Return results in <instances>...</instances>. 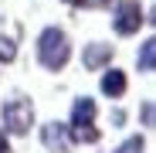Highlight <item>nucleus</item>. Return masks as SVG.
Here are the masks:
<instances>
[{
	"label": "nucleus",
	"instance_id": "4",
	"mask_svg": "<svg viewBox=\"0 0 156 153\" xmlns=\"http://www.w3.org/2000/svg\"><path fill=\"white\" fill-rule=\"evenodd\" d=\"M41 143L51 153H71V146H75L71 133H68V122H58V119H51V122L41 126Z\"/></svg>",
	"mask_w": 156,
	"mask_h": 153
},
{
	"label": "nucleus",
	"instance_id": "13",
	"mask_svg": "<svg viewBox=\"0 0 156 153\" xmlns=\"http://www.w3.org/2000/svg\"><path fill=\"white\" fill-rule=\"evenodd\" d=\"M71 7H88V10H98V7H112L115 0H65Z\"/></svg>",
	"mask_w": 156,
	"mask_h": 153
},
{
	"label": "nucleus",
	"instance_id": "10",
	"mask_svg": "<svg viewBox=\"0 0 156 153\" xmlns=\"http://www.w3.org/2000/svg\"><path fill=\"white\" fill-rule=\"evenodd\" d=\"M112 153H146V140H143V136H129V140H122Z\"/></svg>",
	"mask_w": 156,
	"mask_h": 153
},
{
	"label": "nucleus",
	"instance_id": "15",
	"mask_svg": "<svg viewBox=\"0 0 156 153\" xmlns=\"http://www.w3.org/2000/svg\"><path fill=\"white\" fill-rule=\"evenodd\" d=\"M122 122H126V116H122V109H115L112 112V126H122Z\"/></svg>",
	"mask_w": 156,
	"mask_h": 153
},
{
	"label": "nucleus",
	"instance_id": "8",
	"mask_svg": "<svg viewBox=\"0 0 156 153\" xmlns=\"http://www.w3.org/2000/svg\"><path fill=\"white\" fill-rule=\"evenodd\" d=\"M136 68H139V75H153V68H156V38H146V41L139 44V51H136Z\"/></svg>",
	"mask_w": 156,
	"mask_h": 153
},
{
	"label": "nucleus",
	"instance_id": "6",
	"mask_svg": "<svg viewBox=\"0 0 156 153\" xmlns=\"http://www.w3.org/2000/svg\"><path fill=\"white\" fill-rule=\"evenodd\" d=\"M126 89H129L126 71H119V68H112V65L102 68V78H98V92H102V95H109V99H122Z\"/></svg>",
	"mask_w": 156,
	"mask_h": 153
},
{
	"label": "nucleus",
	"instance_id": "7",
	"mask_svg": "<svg viewBox=\"0 0 156 153\" xmlns=\"http://www.w3.org/2000/svg\"><path fill=\"white\" fill-rule=\"evenodd\" d=\"M95 116H98L95 99L78 95V99L71 102V119H68V126H88V122H95Z\"/></svg>",
	"mask_w": 156,
	"mask_h": 153
},
{
	"label": "nucleus",
	"instance_id": "5",
	"mask_svg": "<svg viewBox=\"0 0 156 153\" xmlns=\"http://www.w3.org/2000/svg\"><path fill=\"white\" fill-rule=\"evenodd\" d=\"M112 58H115V48H112V44L92 41V44H85V51H82V68H85V71H102L105 65H112Z\"/></svg>",
	"mask_w": 156,
	"mask_h": 153
},
{
	"label": "nucleus",
	"instance_id": "3",
	"mask_svg": "<svg viewBox=\"0 0 156 153\" xmlns=\"http://www.w3.org/2000/svg\"><path fill=\"white\" fill-rule=\"evenodd\" d=\"M109 10H112V31H115L119 38L139 34V27L146 24V10H143L139 0H115Z\"/></svg>",
	"mask_w": 156,
	"mask_h": 153
},
{
	"label": "nucleus",
	"instance_id": "12",
	"mask_svg": "<svg viewBox=\"0 0 156 153\" xmlns=\"http://www.w3.org/2000/svg\"><path fill=\"white\" fill-rule=\"evenodd\" d=\"M139 119H143V126H146V129H153V122H156V106H153V99H146V102H143Z\"/></svg>",
	"mask_w": 156,
	"mask_h": 153
},
{
	"label": "nucleus",
	"instance_id": "1",
	"mask_svg": "<svg viewBox=\"0 0 156 153\" xmlns=\"http://www.w3.org/2000/svg\"><path fill=\"white\" fill-rule=\"evenodd\" d=\"M34 55H37V65L44 71H65V65L71 61V41L58 24H51V27H44L37 34Z\"/></svg>",
	"mask_w": 156,
	"mask_h": 153
},
{
	"label": "nucleus",
	"instance_id": "2",
	"mask_svg": "<svg viewBox=\"0 0 156 153\" xmlns=\"http://www.w3.org/2000/svg\"><path fill=\"white\" fill-rule=\"evenodd\" d=\"M0 122H4V133L7 136H27L31 126H34V102L14 95L0 106Z\"/></svg>",
	"mask_w": 156,
	"mask_h": 153
},
{
	"label": "nucleus",
	"instance_id": "11",
	"mask_svg": "<svg viewBox=\"0 0 156 153\" xmlns=\"http://www.w3.org/2000/svg\"><path fill=\"white\" fill-rule=\"evenodd\" d=\"M14 58H17V44H14V38L0 34V65H10Z\"/></svg>",
	"mask_w": 156,
	"mask_h": 153
},
{
	"label": "nucleus",
	"instance_id": "14",
	"mask_svg": "<svg viewBox=\"0 0 156 153\" xmlns=\"http://www.w3.org/2000/svg\"><path fill=\"white\" fill-rule=\"evenodd\" d=\"M0 153H10V143H7V133L0 129Z\"/></svg>",
	"mask_w": 156,
	"mask_h": 153
},
{
	"label": "nucleus",
	"instance_id": "9",
	"mask_svg": "<svg viewBox=\"0 0 156 153\" xmlns=\"http://www.w3.org/2000/svg\"><path fill=\"white\" fill-rule=\"evenodd\" d=\"M68 133H71V143H98L102 140V133L95 129V122H88V126H68Z\"/></svg>",
	"mask_w": 156,
	"mask_h": 153
}]
</instances>
